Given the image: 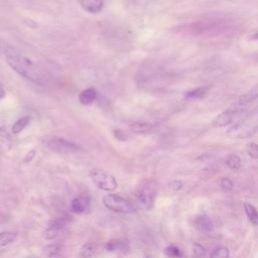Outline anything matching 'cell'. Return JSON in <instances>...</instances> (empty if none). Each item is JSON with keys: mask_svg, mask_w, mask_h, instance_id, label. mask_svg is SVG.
Returning <instances> with one entry per match:
<instances>
[{"mask_svg": "<svg viewBox=\"0 0 258 258\" xmlns=\"http://www.w3.org/2000/svg\"><path fill=\"white\" fill-rule=\"evenodd\" d=\"M94 254H95V246L90 242L85 243L79 251L80 258H91Z\"/></svg>", "mask_w": 258, "mask_h": 258, "instance_id": "ffe728a7", "label": "cell"}, {"mask_svg": "<svg viewBox=\"0 0 258 258\" xmlns=\"http://www.w3.org/2000/svg\"><path fill=\"white\" fill-rule=\"evenodd\" d=\"M7 50H8V47H7V45H6L4 42H1V41H0V53L6 52Z\"/></svg>", "mask_w": 258, "mask_h": 258, "instance_id": "f1b7e54d", "label": "cell"}, {"mask_svg": "<svg viewBox=\"0 0 258 258\" xmlns=\"http://www.w3.org/2000/svg\"><path fill=\"white\" fill-rule=\"evenodd\" d=\"M192 251H194L195 255L198 256V257H202V256H204L207 253L206 248L203 245L199 244V243H195L192 245Z\"/></svg>", "mask_w": 258, "mask_h": 258, "instance_id": "4316f807", "label": "cell"}, {"mask_svg": "<svg viewBox=\"0 0 258 258\" xmlns=\"http://www.w3.org/2000/svg\"><path fill=\"white\" fill-rule=\"evenodd\" d=\"M244 210L245 213L249 219V221L254 225V226H258V212L256 210V208L254 206H252L249 203H245L244 204Z\"/></svg>", "mask_w": 258, "mask_h": 258, "instance_id": "e0dca14e", "label": "cell"}, {"mask_svg": "<svg viewBox=\"0 0 258 258\" xmlns=\"http://www.w3.org/2000/svg\"><path fill=\"white\" fill-rule=\"evenodd\" d=\"M7 64L20 77L37 85H43L46 81L45 73L30 58L16 53L6 55Z\"/></svg>", "mask_w": 258, "mask_h": 258, "instance_id": "6da1fadb", "label": "cell"}, {"mask_svg": "<svg viewBox=\"0 0 258 258\" xmlns=\"http://www.w3.org/2000/svg\"><path fill=\"white\" fill-rule=\"evenodd\" d=\"M164 254L168 258H181L182 254L178 247L174 245H169L164 249Z\"/></svg>", "mask_w": 258, "mask_h": 258, "instance_id": "603a6c76", "label": "cell"}, {"mask_svg": "<svg viewBox=\"0 0 258 258\" xmlns=\"http://www.w3.org/2000/svg\"><path fill=\"white\" fill-rule=\"evenodd\" d=\"M5 97V90L2 85H0V100Z\"/></svg>", "mask_w": 258, "mask_h": 258, "instance_id": "f546056e", "label": "cell"}, {"mask_svg": "<svg viewBox=\"0 0 258 258\" xmlns=\"http://www.w3.org/2000/svg\"><path fill=\"white\" fill-rule=\"evenodd\" d=\"M226 163H227L228 167H230L231 169L236 170L241 167V159L236 154H230L226 159Z\"/></svg>", "mask_w": 258, "mask_h": 258, "instance_id": "7402d4cb", "label": "cell"}, {"mask_svg": "<svg viewBox=\"0 0 258 258\" xmlns=\"http://www.w3.org/2000/svg\"><path fill=\"white\" fill-rule=\"evenodd\" d=\"M47 148L55 153L71 154L79 151L81 148L72 141H69L61 137H51L46 141Z\"/></svg>", "mask_w": 258, "mask_h": 258, "instance_id": "8992f818", "label": "cell"}, {"mask_svg": "<svg viewBox=\"0 0 258 258\" xmlns=\"http://www.w3.org/2000/svg\"><path fill=\"white\" fill-rule=\"evenodd\" d=\"M17 239V233L13 231L0 232V247L8 246L14 243Z\"/></svg>", "mask_w": 258, "mask_h": 258, "instance_id": "9a60e30c", "label": "cell"}, {"mask_svg": "<svg viewBox=\"0 0 258 258\" xmlns=\"http://www.w3.org/2000/svg\"><path fill=\"white\" fill-rule=\"evenodd\" d=\"M26 258H31V257H26Z\"/></svg>", "mask_w": 258, "mask_h": 258, "instance_id": "1f68e13d", "label": "cell"}, {"mask_svg": "<svg viewBox=\"0 0 258 258\" xmlns=\"http://www.w3.org/2000/svg\"><path fill=\"white\" fill-rule=\"evenodd\" d=\"M258 131V119L246 118L231 126L227 135L234 139H246L253 136Z\"/></svg>", "mask_w": 258, "mask_h": 258, "instance_id": "277c9868", "label": "cell"}, {"mask_svg": "<svg viewBox=\"0 0 258 258\" xmlns=\"http://www.w3.org/2000/svg\"><path fill=\"white\" fill-rule=\"evenodd\" d=\"M156 196V184L152 179L142 180L135 189V199L140 207L149 210Z\"/></svg>", "mask_w": 258, "mask_h": 258, "instance_id": "7a4b0ae2", "label": "cell"}, {"mask_svg": "<svg viewBox=\"0 0 258 258\" xmlns=\"http://www.w3.org/2000/svg\"><path fill=\"white\" fill-rule=\"evenodd\" d=\"M97 97H98V92L95 88H87L79 94L78 98H79V101L81 104L90 105L94 101H96Z\"/></svg>", "mask_w": 258, "mask_h": 258, "instance_id": "7c38bea8", "label": "cell"}, {"mask_svg": "<svg viewBox=\"0 0 258 258\" xmlns=\"http://www.w3.org/2000/svg\"><path fill=\"white\" fill-rule=\"evenodd\" d=\"M246 152L251 158L258 159V144L254 142L248 143L246 145Z\"/></svg>", "mask_w": 258, "mask_h": 258, "instance_id": "d4e9b609", "label": "cell"}, {"mask_svg": "<svg viewBox=\"0 0 258 258\" xmlns=\"http://www.w3.org/2000/svg\"><path fill=\"white\" fill-rule=\"evenodd\" d=\"M153 128V125L148 122H134L130 125V130L135 134L149 133Z\"/></svg>", "mask_w": 258, "mask_h": 258, "instance_id": "5bb4252c", "label": "cell"}, {"mask_svg": "<svg viewBox=\"0 0 258 258\" xmlns=\"http://www.w3.org/2000/svg\"><path fill=\"white\" fill-rule=\"evenodd\" d=\"M233 181L230 179V178H228V177H223V178H221V180H220V187L223 189V190H225V191H229V190H232V188H233Z\"/></svg>", "mask_w": 258, "mask_h": 258, "instance_id": "484cf974", "label": "cell"}, {"mask_svg": "<svg viewBox=\"0 0 258 258\" xmlns=\"http://www.w3.org/2000/svg\"><path fill=\"white\" fill-rule=\"evenodd\" d=\"M91 200L87 195H79L78 197L74 198L71 202L70 209L75 214H83L87 212L90 208Z\"/></svg>", "mask_w": 258, "mask_h": 258, "instance_id": "52a82bcc", "label": "cell"}, {"mask_svg": "<svg viewBox=\"0 0 258 258\" xmlns=\"http://www.w3.org/2000/svg\"><path fill=\"white\" fill-rule=\"evenodd\" d=\"M169 187L172 188L174 191L179 190L182 187V182L180 180H174L169 184Z\"/></svg>", "mask_w": 258, "mask_h": 258, "instance_id": "83f0119b", "label": "cell"}, {"mask_svg": "<svg viewBox=\"0 0 258 258\" xmlns=\"http://www.w3.org/2000/svg\"><path fill=\"white\" fill-rule=\"evenodd\" d=\"M90 176L94 184L101 190L110 192L118 187V182L116 178L104 169L94 168L91 170Z\"/></svg>", "mask_w": 258, "mask_h": 258, "instance_id": "5b68a950", "label": "cell"}, {"mask_svg": "<svg viewBox=\"0 0 258 258\" xmlns=\"http://www.w3.org/2000/svg\"><path fill=\"white\" fill-rule=\"evenodd\" d=\"M230 252L226 247L216 248L210 255V258H229Z\"/></svg>", "mask_w": 258, "mask_h": 258, "instance_id": "cb8c5ba5", "label": "cell"}, {"mask_svg": "<svg viewBox=\"0 0 258 258\" xmlns=\"http://www.w3.org/2000/svg\"><path fill=\"white\" fill-rule=\"evenodd\" d=\"M66 226V221L61 218L58 219H54L53 221H51L48 226L46 227V229L43 232V237L46 240H53L55 239L59 232L63 229V227Z\"/></svg>", "mask_w": 258, "mask_h": 258, "instance_id": "9c48e42d", "label": "cell"}, {"mask_svg": "<svg viewBox=\"0 0 258 258\" xmlns=\"http://www.w3.org/2000/svg\"><path fill=\"white\" fill-rule=\"evenodd\" d=\"M11 147L12 140L9 133L5 129L0 128V149L2 151H9Z\"/></svg>", "mask_w": 258, "mask_h": 258, "instance_id": "2e32d148", "label": "cell"}, {"mask_svg": "<svg viewBox=\"0 0 258 258\" xmlns=\"http://www.w3.org/2000/svg\"><path fill=\"white\" fill-rule=\"evenodd\" d=\"M250 39H252V40H257V39H258V31H256V32H254L253 34H251V35H250Z\"/></svg>", "mask_w": 258, "mask_h": 258, "instance_id": "4dcf8cb0", "label": "cell"}, {"mask_svg": "<svg viewBox=\"0 0 258 258\" xmlns=\"http://www.w3.org/2000/svg\"><path fill=\"white\" fill-rule=\"evenodd\" d=\"M194 226L202 233H210L214 230L212 220L207 216H198L194 219Z\"/></svg>", "mask_w": 258, "mask_h": 258, "instance_id": "30bf717a", "label": "cell"}, {"mask_svg": "<svg viewBox=\"0 0 258 258\" xmlns=\"http://www.w3.org/2000/svg\"><path fill=\"white\" fill-rule=\"evenodd\" d=\"M209 88L208 87H198L194 90H190L188 92H186V94L184 95V97L188 100H197V99H201L203 98L207 92H208Z\"/></svg>", "mask_w": 258, "mask_h": 258, "instance_id": "ac0fdd59", "label": "cell"}, {"mask_svg": "<svg viewBox=\"0 0 258 258\" xmlns=\"http://www.w3.org/2000/svg\"><path fill=\"white\" fill-rule=\"evenodd\" d=\"M106 250L110 252H125L129 249L128 242L120 239H111L106 243Z\"/></svg>", "mask_w": 258, "mask_h": 258, "instance_id": "4fadbf2b", "label": "cell"}, {"mask_svg": "<svg viewBox=\"0 0 258 258\" xmlns=\"http://www.w3.org/2000/svg\"><path fill=\"white\" fill-rule=\"evenodd\" d=\"M81 7L89 13H99L104 8V0H78Z\"/></svg>", "mask_w": 258, "mask_h": 258, "instance_id": "8fae6325", "label": "cell"}, {"mask_svg": "<svg viewBox=\"0 0 258 258\" xmlns=\"http://www.w3.org/2000/svg\"><path fill=\"white\" fill-rule=\"evenodd\" d=\"M61 246L57 243H52V244H48L43 248V253L45 254V256L51 258L56 256L59 252H60Z\"/></svg>", "mask_w": 258, "mask_h": 258, "instance_id": "44dd1931", "label": "cell"}, {"mask_svg": "<svg viewBox=\"0 0 258 258\" xmlns=\"http://www.w3.org/2000/svg\"><path fill=\"white\" fill-rule=\"evenodd\" d=\"M237 113L238 112L236 110H233V109L223 111L214 118V120L212 122V125L214 127H219V128L226 127L234 121Z\"/></svg>", "mask_w": 258, "mask_h": 258, "instance_id": "ba28073f", "label": "cell"}, {"mask_svg": "<svg viewBox=\"0 0 258 258\" xmlns=\"http://www.w3.org/2000/svg\"><path fill=\"white\" fill-rule=\"evenodd\" d=\"M30 122V116H22L21 118H19L13 125H12V133L13 134H18L21 131H23V129L29 124Z\"/></svg>", "mask_w": 258, "mask_h": 258, "instance_id": "d6986e66", "label": "cell"}, {"mask_svg": "<svg viewBox=\"0 0 258 258\" xmlns=\"http://www.w3.org/2000/svg\"><path fill=\"white\" fill-rule=\"evenodd\" d=\"M103 204L109 211L120 214H130L137 209L132 201L116 194H108L104 196Z\"/></svg>", "mask_w": 258, "mask_h": 258, "instance_id": "3957f363", "label": "cell"}]
</instances>
